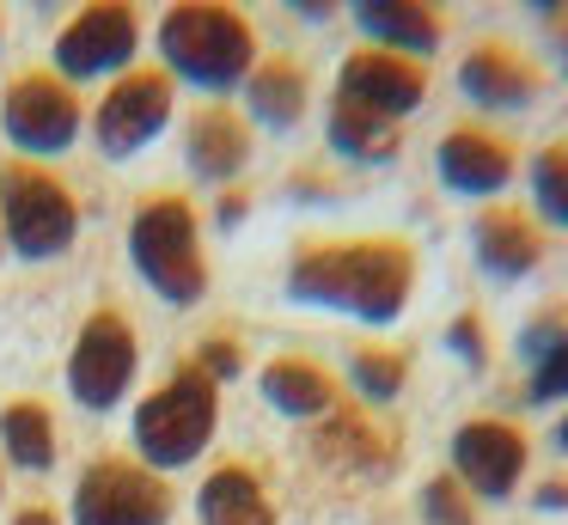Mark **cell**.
Listing matches in <instances>:
<instances>
[{
    "label": "cell",
    "mask_w": 568,
    "mask_h": 525,
    "mask_svg": "<svg viewBox=\"0 0 568 525\" xmlns=\"http://www.w3.org/2000/svg\"><path fill=\"white\" fill-rule=\"evenodd\" d=\"M409 244L397 239H355V244H312L287 269V293L306 305H331L361 324H392L409 305Z\"/></svg>",
    "instance_id": "6da1fadb"
},
{
    "label": "cell",
    "mask_w": 568,
    "mask_h": 525,
    "mask_svg": "<svg viewBox=\"0 0 568 525\" xmlns=\"http://www.w3.org/2000/svg\"><path fill=\"white\" fill-rule=\"evenodd\" d=\"M160 49L172 61V73H184L190 85L226 92L239 85V73L251 68V24L233 7H209V0H184L160 19Z\"/></svg>",
    "instance_id": "7a4b0ae2"
},
{
    "label": "cell",
    "mask_w": 568,
    "mask_h": 525,
    "mask_svg": "<svg viewBox=\"0 0 568 525\" xmlns=\"http://www.w3.org/2000/svg\"><path fill=\"white\" fill-rule=\"evenodd\" d=\"M129 256H135L141 281L172 305H196L202 287H209L202 244H196V214H190L184 195H160V202L141 208L135 226H129Z\"/></svg>",
    "instance_id": "3957f363"
},
{
    "label": "cell",
    "mask_w": 568,
    "mask_h": 525,
    "mask_svg": "<svg viewBox=\"0 0 568 525\" xmlns=\"http://www.w3.org/2000/svg\"><path fill=\"white\" fill-rule=\"evenodd\" d=\"M209 434H214V378L202 366H178L135 415V446L160 471L190 464L209 446Z\"/></svg>",
    "instance_id": "277c9868"
},
{
    "label": "cell",
    "mask_w": 568,
    "mask_h": 525,
    "mask_svg": "<svg viewBox=\"0 0 568 525\" xmlns=\"http://www.w3.org/2000/svg\"><path fill=\"white\" fill-rule=\"evenodd\" d=\"M0 220L19 256H62L74 244V195L38 165H7L0 171Z\"/></svg>",
    "instance_id": "5b68a950"
},
{
    "label": "cell",
    "mask_w": 568,
    "mask_h": 525,
    "mask_svg": "<svg viewBox=\"0 0 568 525\" xmlns=\"http://www.w3.org/2000/svg\"><path fill=\"white\" fill-rule=\"evenodd\" d=\"M74 519L80 525H165L172 519V495L153 471L123 458H104L80 476L74 495Z\"/></svg>",
    "instance_id": "8992f818"
},
{
    "label": "cell",
    "mask_w": 568,
    "mask_h": 525,
    "mask_svg": "<svg viewBox=\"0 0 568 525\" xmlns=\"http://www.w3.org/2000/svg\"><path fill=\"white\" fill-rule=\"evenodd\" d=\"M0 122H7V141L26 147V153H68L80 134V104L62 80L50 73H26V80L7 85V104H0Z\"/></svg>",
    "instance_id": "52a82bcc"
},
{
    "label": "cell",
    "mask_w": 568,
    "mask_h": 525,
    "mask_svg": "<svg viewBox=\"0 0 568 525\" xmlns=\"http://www.w3.org/2000/svg\"><path fill=\"white\" fill-rule=\"evenodd\" d=\"M68 378H74V397L87 410H111L116 397L135 378V336L116 312H92L87 330L74 342V361H68Z\"/></svg>",
    "instance_id": "ba28073f"
},
{
    "label": "cell",
    "mask_w": 568,
    "mask_h": 525,
    "mask_svg": "<svg viewBox=\"0 0 568 525\" xmlns=\"http://www.w3.org/2000/svg\"><path fill=\"white\" fill-rule=\"evenodd\" d=\"M135 55V12L116 7V0H99V7L74 12L68 31L55 37V68L68 80H99V73L129 68Z\"/></svg>",
    "instance_id": "9c48e42d"
},
{
    "label": "cell",
    "mask_w": 568,
    "mask_h": 525,
    "mask_svg": "<svg viewBox=\"0 0 568 525\" xmlns=\"http://www.w3.org/2000/svg\"><path fill=\"white\" fill-rule=\"evenodd\" d=\"M453 471L465 483V495L507 501L526 476V440L507 422H465L453 434Z\"/></svg>",
    "instance_id": "30bf717a"
},
{
    "label": "cell",
    "mask_w": 568,
    "mask_h": 525,
    "mask_svg": "<svg viewBox=\"0 0 568 525\" xmlns=\"http://www.w3.org/2000/svg\"><path fill=\"white\" fill-rule=\"evenodd\" d=\"M165 117H172V80L165 73H123V80L111 85V98L99 104V147L111 159L135 153V147H148L153 134L165 129Z\"/></svg>",
    "instance_id": "8fae6325"
},
{
    "label": "cell",
    "mask_w": 568,
    "mask_h": 525,
    "mask_svg": "<svg viewBox=\"0 0 568 525\" xmlns=\"http://www.w3.org/2000/svg\"><path fill=\"white\" fill-rule=\"evenodd\" d=\"M422 92H428V80H422L416 61L385 55V49H361V55H348L343 80H336V98H348V104L373 110V117H385V122L409 117V110L422 104Z\"/></svg>",
    "instance_id": "7c38bea8"
},
{
    "label": "cell",
    "mask_w": 568,
    "mask_h": 525,
    "mask_svg": "<svg viewBox=\"0 0 568 525\" xmlns=\"http://www.w3.org/2000/svg\"><path fill=\"white\" fill-rule=\"evenodd\" d=\"M507 178H514V153H507V141H495V134L483 129H453L440 141V183L458 195H495L507 190Z\"/></svg>",
    "instance_id": "4fadbf2b"
},
{
    "label": "cell",
    "mask_w": 568,
    "mask_h": 525,
    "mask_svg": "<svg viewBox=\"0 0 568 525\" xmlns=\"http://www.w3.org/2000/svg\"><path fill=\"white\" fill-rule=\"evenodd\" d=\"M458 85H465V98L483 104V110H519L531 92H538V73H531L514 49L477 43L465 55V68H458Z\"/></svg>",
    "instance_id": "5bb4252c"
},
{
    "label": "cell",
    "mask_w": 568,
    "mask_h": 525,
    "mask_svg": "<svg viewBox=\"0 0 568 525\" xmlns=\"http://www.w3.org/2000/svg\"><path fill=\"white\" fill-rule=\"evenodd\" d=\"M538 256H544L538 226H531L519 208H483L477 214V263L489 269V275L519 281V275L538 269Z\"/></svg>",
    "instance_id": "9a60e30c"
},
{
    "label": "cell",
    "mask_w": 568,
    "mask_h": 525,
    "mask_svg": "<svg viewBox=\"0 0 568 525\" xmlns=\"http://www.w3.org/2000/svg\"><path fill=\"white\" fill-rule=\"evenodd\" d=\"M355 24L385 49V55H404V61L428 55V49L440 43V19H434L422 0H361Z\"/></svg>",
    "instance_id": "2e32d148"
},
{
    "label": "cell",
    "mask_w": 568,
    "mask_h": 525,
    "mask_svg": "<svg viewBox=\"0 0 568 525\" xmlns=\"http://www.w3.org/2000/svg\"><path fill=\"white\" fill-rule=\"evenodd\" d=\"M251 141H245V122L233 117V110H202L196 122H190V171L209 183L233 178L239 165H245Z\"/></svg>",
    "instance_id": "e0dca14e"
},
{
    "label": "cell",
    "mask_w": 568,
    "mask_h": 525,
    "mask_svg": "<svg viewBox=\"0 0 568 525\" xmlns=\"http://www.w3.org/2000/svg\"><path fill=\"white\" fill-rule=\"evenodd\" d=\"M196 513H202V525H275L257 476L239 471V464H226V471H214L209 483H202Z\"/></svg>",
    "instance_id": "ac0fdd59"
},
{
    "label": "cell",
    "mask_w": 568,
    "mask_h": 525,
    "mask_svg": "<svg viewBox=\"0 0 568 525\" xmlns=\"http://www.w3.org/2000/svg\"><path fill=\"white\" fill-rule=\"evenodd\" d=\"M263 397L282 415H331L336 385H331V373L312 366V361H270L263 366Z\"/></svg>",
    "instance_id": "d6986e66"
},
{
    "label": "cell",
    "mask_w": 568,
    "mask_h": 525,
    "mask_svg": "<svg viewBox=\"0 0 568 525\" xmlns=\"http://www.w3.org/2000/svg\"><path fill=\"white\" fill-rule=\"evenodd\" d=\"M331 147L348 153V159H361V165H379V159L397 153V122H385V117H373V110L336 98L331 104Z\"/></svg>",
    "instance_id": "ffe728a7"
},
{
    "label": "cell",
    "mask_w": 568,
    "mask_h": 525,
    "mask_svg": "<svg viewBox=\"0 0 568 525\" xmlns=\"http://www.w3.org/2000/svg\"><path fill=\"white\" fill-rule=\"evenodd\" d=\"M251 110H257L263 122H275V129L300 122V110H306V73H300L294 61H263V68L251 73Z\"/></svg>",
    "instance_id": "44dd1931"
},
{
    "label": "cell",
    "mask_w": 568,
    "mask_h": 525,
    "mask_svg": "<svg viewBox=\"0 0 568 525\" xmlns=\"http://www.w3.org/2000/svg\"><path fill=\"white\" fill-rule=\"evenodd\" d=\"M0 440H7V458L26 464V471H50L55 464V427L38 403H13L0 415Z\"/></svg>",
    "instance_id": "7402d4cb"
},
{
    "label": "cell",
    "mask_w": 568,
    "mask_h": 525,
    "mask_svg": "<svg viewBox=\"0 0 568 525\" xmlns=\"http://www.w3.org/2000/svg\"><path fill=\"white\" fill-rule=\"evenodd\" d=\"M318 452L331 464H355V471H385V464H392V446H385L361 415H336V422L318 434Z\"/></svg>",
    "instance_id": "603a6c76"
},
{
    "label": "cell",
    "mask_w": 568,
    "mask_h": 525,
    "mask_svg": "<svg viewBox=\"0 0 568 525\" xmlns=\"http://www.w3.org/2000/svg\"><path fill=\"white\" fill-rule=\"evenodd\" d=\"M531 202H538V214L550 226H568V141L544 147L531 159Z\"/></svg>",
    "instance_id": "cb8c5ba5"
},
{
    "label": "cell",
    "mask_w": 568,
    "mask_h": 525,
    "mask_svg": "<svg viewBox=\"0 0 568 525\" xmlns=\"http://www.w3.org/2000/svg\"><path fill=\"white\" fill-rule=\"evenodd\" d=\"M355 391L367 403H392L397 391H404V354H385V349H361L355 354Z\"/></svg>",
    "instance_id": "d4e9b609"
},
{
    "label": "cell",
    "mask_w": 568,
    "mask_h": 525,
    "mask_svg": "<svg viewBox=\"0 0 568 525\" xmlns=\"http://www.w3.org/2000/svg\"><path fill=\"white\" fill-rule=\"evenodd\" d=\"M422 513H428V525H470V495L458 476H434L428 488H422Z\"/></svg>",
    "instance_id": "484cf974"
},
{
    "label": "cell",
    "mask_w": 568,
    "mask_h": 525,
    "mask_svg": "<svg viewBox=\"0 0 568 525\" xmlns=\"http://www.w3.org/2000/svg\"><path fill=\"white\" fill-rule=\"evenodd\" d=\"M531 403H550V397H568V330L544 349V361H538V373H531V391H526Z\"/></svg>",
    "instance_id": "4316f807"
},
{
    "label": "cell",
    "mask_w": 568,
    "mask_h": 525,
    "mask_svg": "<svg viewBox=\"0 0 568 525\" xmlns=\"http://www.w3.org/2000/svg\"><path fill=\"white\" fill-rule=\"evenodd\" d=\"M202 373L209 378H239V366H245V354H239V342H226V336H209L202 342Z\"/></svg>",
    "instance_id": "83f0119b"
},
{
    "label": "cell",
    "mask_w": 568,
    "mask_h": 525,
    "mask_svg": "<svg viewBox=\"0 0 568 525\" xmlns=\"http://www.w3.org/2000/svg\"><path fill=\"white\" fill-rule=\"evenodd\" d=\"M446 342H453V354L458 361H470V366H483V324L477 317H453V330H446Z\"/></svg>",
    "instance_id": "f1b7e54d"
},
{
    "label": "cell",
    "mask_w": 568,
    "mask_h": 525,
    "mask_svg": "<svg viewBox=\"0 0 568 525\" xmlns=\"http://www.w3.org/2000/svg\"><path fill=\"white\" fill-rule=\"evenodd\" d=\"M13 525H55V513H43V507H26Z\"/></svg>",
    "instance_id": "f546056e"
},
{
    "label": "cell",
    "mask_w": 568,
    "mask_h": 525,
    "mask_svg": "<svg viewBox=\"0 0 568 525\" xmlns=\"http://www.w3.org/2000/svg\"><path fill=\"white\" fill-rule=\"evenodd\" d=\"M556 49H562V68H568V12H556Z\"/></svg>",
    "instance_id": "4dcf8cb0"
},
{
    "label": "cell",
    "mask_w": 568,
    "mask_h": 525,
    "mask_svg": "<svg viewBox=\"0 0 568 525\" xmlns=\"http://www.w3.org/2000/svg\"><path fill=\"white\" fill-rule=\"evenodd\" d=\"M556 446H562V452H568V415H562V427H556Z\"/></svg>",
    "instance_id": "1f68e13d"
}]
</instances>
